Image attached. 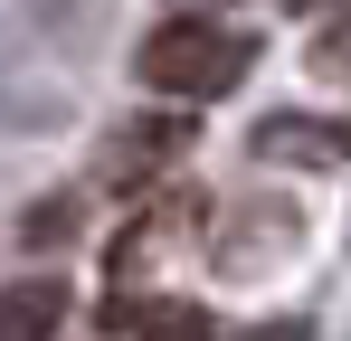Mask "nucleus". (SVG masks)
<instances>
[{
    "instance_id": "f257e3e1",
    "label": "nucleus",
    "mask_w": 351,
    "mask_h": 341,
    "mask_svg": "<svg viewBox=\"0 0 351 341\" xmlns=\"http://www.w3.org/2000/svg\"><path fill=\"white\" fill-rule=\"evenodd\" d=\"M256 66V38L209 19V10H171L143 48H133V86H152L162 105H219L237 76Z\"/></svg>"
},
{
    "instance_id": "f03ea898",
    "label": "nucleus",
    "mask_w": 351,
    "mask_h": 341,
    "mask_svg": "<svg viewBox=\"0 0 351 341\" xmlns=\"http://www.w3.org/2000/svg\"><path fill=\"white\" fill-rule=\"evenodd\" d=\"M190 142H199V123H190L180 105L123 114L114 133H105V190H143V180H162L171 162H190Z\"/></svg>"
},
{
    "instance_id": "7ed1b4c3",
    "label": "nucleus",
    "mask_w": 351,
    "mask_h": 341,
    "mask_svg": "<svg viewBox=\"0 0 351 341\" xmlns=\"http://www.w3.org/2000/svg\"><path fill=\"white\" fill-rule=\"evenodd\" d=\"M105 332L123 341H219V313L209 303H190V294H133V284H105V313H95Z\"/></svg>"
},
{
    "instance_id": "20e7f679",
    "label": "nucleus",
    "mask_w": 351,
    "mask_h": 341,
    "mask_svg": "<svg viewBox=\"0 0 351 341\" xmlns=\"http://www.w3.org/2000/svg\"><path fill=\"white\" fill-rule=\"evenodd\" d=\"M256 162H294V170H342L351 162V114H266L247 133Z\"/></svg>"
},
{
    "instance_id": "39448f33",
    "label": "nucleus",
    "mask_w": 351,
    "mask_h": 341,
    "mask_svg": "<svg viewBox=\"0 0 351 341\" xmlns=\"http://www.w3.org/2000/svg\"><path fill=\"white\" fill-rule=\"evenodd\" d=\"M58 323H66V284L58 275L0 284V341H58Z\"/></svg>"
},
{
    "instance_id": "423d86ee",
    "label": "nucleus",
    "mask_w": 351,
    "mask_h": 341,
    "mask_svg": "<svg viewBox=\"0 0 351 341\" xmlns=\"http://www.w3.org/2000/svg\"><path fill=\"white\" fill-rule=\"evenodd\" d=\"M304 10H313V76H323V86H351V0H304Z\"/></svg>"
},
{
    "instance_id": "0eeeda50",
    "label": "nucleus",
    "mask_w": 351,
    "mask_h": 341,
    "mask_svg": "<svg viewBox=\"0 0 351 341\" xmlns=\"http://www.w3.org/2000/svg\"><path fill=\"white\" fill-rule=\"evenodd\" d=\"M66 237H76V190L29 199V209H19V247H29V256H48V247H66Z\"/></svg>"
},
{
    "instance_id": "6e6552de",
    "label": "nucleus",
    "mask_w": 351,
    "mask_h": 341,
    "mask_svg": "<svg viewBox=\"0 0 351 341\" xmlns=\"http://www.w3.org/2000/svg\"><path fill=\"white\" fill-rule=\"evenodd\" d=\"M237 227H247V237H294V209H285V199H266V209H237ZM228 266L247 275V266H256V247H228Z\"/></svg>"
},
{
    "instance_id": "1a4fd4ad",
    "label": "nucleus",
    "mask_w": 351,
    "mask_h": 341,
    "mask_svg": "<svg viewBox=\"0 0 351 341\" xmlns=\"http://www.w3.org/2000/svg\"><path fill=\"white\" fill-rule=\"evenodd\" d=\"M237 341H304V323H256V332H237Z\"/></svg>"
}]
</instances>
